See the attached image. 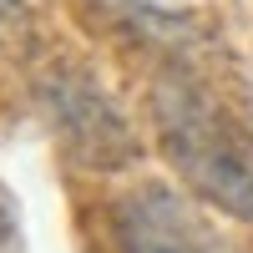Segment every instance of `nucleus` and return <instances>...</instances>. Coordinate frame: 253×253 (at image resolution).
<instances>
[{
	"label": "nucleus",
	"mask_w": 253,
	"mask_h": 253,
	"mask_svg": "<svg viewBox=\"0 0 253 253\" xmlns=\"http://www.w3.org/2000/svg\"><path fill=\"white\" fill-rule=\"evenodd\" d=\"M152 132L198 203L253 223V132L187 71L152 81Z\"/></svg>",
	"instance_id": "f257e3e1"
},
{
	"label": "nucleus",
	"mask_w": 253,
	"mask_h": 253,
	"mask_svg": "<svg viewBox=\"0 0 253 253\" xmlns=\"http://www.w3.org/2000/svg\"><path fill=\"white\" fill-rule=\"evenodd\" d=\"M107 228L117 253H233L203 203L167 182H137L117 193L107 208Z\"/></svg>",
	"instance_id": "f03ea898"
},
{
	"label": "nucleus",
	"mask_w": 253,
	"mask_h": 253,
	"mask_svg": "<svg viewBox=\"0 0 253 253\" xmlns=\"http://www.w3.org/2000/svg\"><path fill=\"white\" fill-rule=\"evenodd\" d=\"M46 107H51V126L61 132L66 152L86 167H122L132 162L137 152V137L126 117L117 112V101L86 76H71L61 71L51 86H46Z\"/></svg>",
	"instance_id": "7ed1b4c3"
}]
</instances>
